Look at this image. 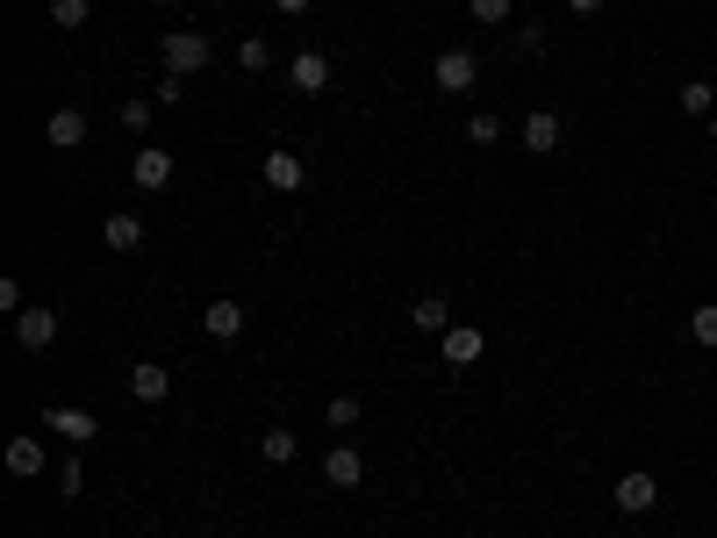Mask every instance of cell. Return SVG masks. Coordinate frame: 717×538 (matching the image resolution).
I'll return each mask as SVG.
<instances>
[{
    "label": "cell",
    "instance_id": "obj_3",
    "mask_svg": "<svg viewBox=\"0 0 717 538\" xmlns=\"http://www.w3.org/2000/svg\"><path fill=\"white\" fill-rule=\"evenodd\" d=\"M202 330L216 338V345H238V338H244V302L216 295V302H208V316H202Z\"/></svg>",
    "mask_w": 717,
    "mask_h": 538
},
{
    "label": "cell",
    "instance_id": "obj_24",
    "mask_svg": "<svg viewBox=\"0 0 717 538\" xmlns=\"http://www.w3.org/2000/svg\"><path fill=\"white\" fill-rule=\"evenodd\" d=\"M466 8H474V22H488V29H496V22H510L517 0H466Z\"/></svg>",
    "mask_w": 717,
    "mask_h": 538
},
{
    "label": "cell",
    "instance_id": "obj_8",
    "mask_svg": "<svg viewBox=\"0 0 717 538\" xmlns=\"http://www.w3.org/2000/svg\"><path fill=\"white\" fill-rule=\"evenodd\" d=\"M524 151L531 158H552V151H560V115H552V108L524 115Z\"/></svg>",
    "mask_w": 717,
    "mask_h": 538
},
{
    "label": "cell",
    "instance_id": "obj_29",
    "mask_svg": "<svg viewBox=\"0 0 717 538\" xmlns=\"http://www.w3.org/2000/svg\"><path fill=\"white\" fill-rule=\"evenodd\" d=\"M151 8H172V0H151Z\"/></svg>",
    "mask_w": 717,
    "mask_h": 538
},
{
    "label": "cell",
    "instance_id": "obj_4",
    "mask_svg": "<svg viewBox=\"0 0 717 538\" xmlns=\"http://www.w3.org/2000/svg\"><path fill=\"white\" fill-rule=\"evenodd\" d=\"M15 345L22 352H51L58 345V316L51 309H22L15 316Z\"/></svg>",
    "mask_w": 717,
    "mask_h": 538
},
{
    "label": "cell",
    "instance_id": "obj_12",
    "mask_svg": "<svg viewBox=\"0 0 717 538\" xmlns=\"http://www.w3.org/2000/svg\"><path fill=\"white\" fill-rule=\"evenodd\" d=\"M324 481L330 488H358V481H366V460H358L352 445H330L324 452Z\"/></svg>",
    "mask_w": 717,
    "mask_h": 538
},
{
    "label": "cell",
    "instance_id": "obj_18",
    "mask_svg": "<svg viewBox=\"0 0 717 538\" xmlns=\"http://www.w3.org/2000/svg\"><path fill=\"white\" fill-rule=\"evenodd\" d=\"M416 330H438V338H445V330H452V316H445V295H416Z\"/></svg>",
    "mask_w": 717,
    "mask_h": 538
},
{
    "label": "cell",
    "instance_id": "obj_23",
    "mask_svg": "<svg viewBox=\"0 0 717 538\" xmlns=\"http://www.w3.org/2000/svg\"><path fill=\"white\" fill-rule=\"evenodd\" d=\"M86 15H94V0H51V22H58V29H86Z\"/></svg>",
    "mask_w": 717,
    "mask_h": 538
},
{
    "label": "cell",
    "instance_id": "obj_11",
    "mask_svg": "<svg viewBox=\"0 0 717 538\" xmlns=\"http://www.w3.org/2000/svg\"><path fill=\"white\" fill-rule=\"evenodd\" d=\"M258 180H266V187H274V194H294V187H302V180H308V166H302V158H294V151H274V158H266V166H258Z\"/></svg>",
    "mask_w": 717,
    "mask_h": 538
},
{
    "label": "cell",
    "instance_id": "obj_1",
    "mask_svg": "<svg viewBox=\"0 0 717 538\" xmlns=\"http://www.w3.org/2000/svg\"><path fill=\"white\" fill-rule=\"evenodd\" d=\"M430 80H438V94H474L481 58H474V51H460V44H445V51H438V65H430Z\"/></svg>",
    "mask_w": 717,
    "mask_h": 538
},
{
    "label": "cell",
    "instance_id": "obj_20",
    "mask_svg": "<svg viewBox=\"0 0 717 538\" xmlns=\"http://www.w3.org/2000/svg\"><path fill=\"white\" fill-rule=\"evenodd\" d=\"M324 424H330V431H352V424H358V395H330L324 402Z\"/></svg>",
    "mask_w": 717,
    "mask_h": 538
},
{
    "label": "cell",
    "instance_id": "obj_7",
    "mask_svg": "<svg viewBox=\"0 0 717 538\" xmlns=\"http://www.w3.org/2000/svg\"><path fill=\"white\" fill-rule=\"evenodd\" d=\"M130 180H137L144 194L172 187V151H158V144H151V151H137V158H130Z\"/></svg>",
    "mask_w": 717,
    "mask_h": 538
},
{
    "label": "cell",
    "instance_id": "obj_22",
    "mask_svg": "<svg viewBox=\"0 0 717 538\" xmlns=\"http://www.w3.org/2000/svg\"><path fill=\"white\" fill-rule=\"evenodd\" d=\"M238 65L244 72H266V65H274V44H266V36H244V44H238Z\"/></svg>",
    "mask_w": 717,
    "mask_h": 538
},
{
    "label": "cell",
    "instance_id": "obj_14",
    "mask_svg": "<svg viewBox=\"0 0 717 538\" xmlns=\"http://www.w3.org/2000/svg\"><path fill=\"white\" fill-rule=\"evenodd\" d=\"M481 352H488V338H481V330H466V323L445 330V366H474Z\"/></svg>",
    "mask_w": 717,
    "mask_h": 538
},
{
    "label": "cell",
    "instance_id": "obj_25",
    "mask_svg": "<svg viewBox=\"0 0 717 538\" xmlns=\"http://www.w3.org/2000/svg\"><path fill=\"white\" fill-rule=\"evenodd\" d=\"M466 137H474V144H496V137H502V115H488V108H481V115L466 122Z\"/></svg>",
    "mask_w": 717,
    "mask_h": 538
},
{
    "label": "cell",
    "instance_id": "obj_2",
    "mask_svg": "<svg viewBox=\"0 0 717 538\" xmlns=\"http://www.w3.org/2000/svg\"><path fill=\"white\" fill-rule=\"evenodd\" d=\"M158 51H166V72H180V80H187V72H202L208 58H216V51H208V36H194V29H172Z\"/></svg>",
    "mask_w": 717,
    "mask_h": 538
},
{
    "label": "cell",
    "instance_id": "obj_15",
    "mask_svg": "<svg viewBox=\"0 0 717 538\" xmlns=\"http://www.w3.org/2000/svg\"><path fill=\"white\" fill-rule=\"evenodd\" d=\"M8 474H15V481H36V474H44V445H36V438H8Z\"/></svg>",
    "mask_w": 717,
    "mask_h": 538
},
{
    "label": "cell",
    "instance_id": "obj_16",
    "mask_svg": "<svg viewBox=\"0 0 717 538\" xmlns=\"http://www.w3.org/2000/svg\"><path fill=\"white\" fill-rule=\"evenodd\" d=\"M101 244H108V252H137L144 223H137V216H101Z\"/></svg>",
    "mask_w": 717,
    "mask_h": 538
},
{
    "label": "cell",
    "instance_id": "obj_26",
    "mask_svg": "<svg viewBox=\"0 0 717 538\" xmlns=\"http://www.w3.org/2000/svg\"><path fill=\"white\" fill-rule=\"evenodd\" d=\"M517 51L538 58V51H546V29H538V22H524V29H517Z\"/></svg>",
    "mask_w": 717,
    "mask_h": 538
},
{
    "label": "cell",
    "instance_id": "obj_30",
    "mask_svg": "<svg viewBox=\"0 0 717 538\" xmlns=\"http://www.w3.org/2000/svg\"><path fill=\"white\" fill-rule=\"evenodd\" d=\"M710 137H717V115H710Z\"/></svg>",
    "mask_w": 717,
    "mask_h": 538
},
{
    "label": "cell",
    "instance_id": "obj_5",
    "mask_svg": "<svg viewBox=\"0 0 717 538\" xmlns=\"http://www.w3.org/2000/svg\"><path fill=\"white\" fill-rule=\"evenodd\" d=\"M653 503H660V481L653 474H617V510L624 517H646Z\"/></svg>",
    "mask_w": 717,
    "mask_h": 538
},
{
    "label": "cell",
    "instance_id": "obj_21",
    "mask_svg": "<svg viewBox=\"0 0 717 538\" xmlns=\"http://www.w3.org/2000/svg\"><path fill=\"white\" fill-rule=\"evenodd\" d=\"M689 338H696L703 352H717V302H703V309L689 316Z\"/></svg>",
    "mask_w": 717,
    "mask_h": 538
},
{
    "label": "cell",
    "instance_id": "obj_27",
    "mask_svg": "<svg viewBox=\"0 0 717 538\" xmlns=\"http://www.w3.org/2000/svg\"><path fill=\"white\" fill-rule=\"evenodd\" d=\"M567 8H574V15H603V0H567Z\"/></svg>",
    "mask_w": 717,
    "mask_h": 538
},
{
    "label": "cell",
    "instance_id": "obj_28",
    "mask_svg": "<svg viewBox=\"0 0 717 538\" xmlns=\"http://www.w3.org/2000/svg\"><path fill=\"white\" fill-rule=\"evenodd\" d=\"M274 8L280 15H308V0H274Z\"/></svg>",
    "mask_w": 717,
    "mask_h": 538
},
{
    "label": "cell",
    "instance_id": "obj_10",
    "mask_svg": "<svg viewBox=\"0 0 717 538\" xmlns=\"http://www.w3.org/2000/svg\"><path fill=\"white\" fill-rule=\"evenodd\" d=\"M288 80H294V94H324V87H330V58H324V51H294Z\"/></svg>",
    "mask_w": 717,
    "mask_h": 538
},
{
    "label": "cell",
    "instance_id": "obj_31",
    "mask_svg": "<svg viewBox=\"0 0 717 538\" xmlns=\"http://www.w3.org/2000/svg\"><path fill=\"white\" fill-rule=\"evenodd\" d=\"M208 8H222V0H208Z\"/></svg>",
    "mask_w": 717,
    "mask_h": 538
},
{
    "label": "cell",
    "instance_id": "obj_9",
    "mask_svg": "<svg viewBox=\"0 0 717 538\" xmlns=\"http://www.w3.org/2000/svg\"><path fill=\"white\" fill-rule=\"evenodd\" d=\"M44 431L72 438V445H94V438H101V424L86 417V409H44Z\"/></svg>",
    "mask_w": 717,
    "mask_h": 538
},
{
    "label": "cell",
    "instance_id": "obj_13",
    "mask_svg": "<svg viewBox=\"0 0 717 538\" xmlns=\"http://www.w3.org/2000/svg\"><path fill=\"white\" fill-rule=\"evenodd\" d=\"M130 395H137V402H166V395H172V374H166L158 359L130 366Z\"/></svg>",
    "mask_w": 717,
    "mask_h": 538
},
{
    "label": "cell",
    "instance_id": "obj_6",
    "mask_svg": "<svg viewBox=\"0 0 717 538\" xmlns=\"http://www.w3.org/2000/svg\"><path fill=\"white\" fill-rule=\"evenodd\" d=\"M44 144H51V151H80V144H86V115H80V108H51Z\"/></svg>",
    "mask_w": 717,
    "mask_h": 538
},
{
    "label": "cell",
    "instance_id": "obj_17",
    "mask_svg": "<svg viewBox=\"0 0 717 538\" xmlns=\"http://www.w3.org/2000/svg\"><path fill=\"white\" fill-rule=\"evenodd\" d=\"M675 108H682V115H717V94H710V80H682Z\"/></svg>",
    "mask_w": 717,
    "mask_h": 538
},
{
    "label": "cell",
    "instance_id": "obj_19",
    "mask_svg": "<svg viewBox=\"0 0 717 538\" xmlns=\"http://www.w3.org/2000/svg\"><path fill=\"white\" fill-rule=\"evenodd\" d=\"M294 452H302V445H294V431H266V438H258V460H266V467H288Z\"/></svg>",
    "mask_w": 717,
    "mask_h": 538
}]
</instances>
